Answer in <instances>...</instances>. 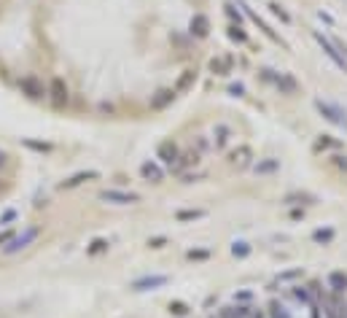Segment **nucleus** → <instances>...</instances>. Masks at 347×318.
Returning <instances> with one entry per match:
<instances>
[{
	"label": "nucleus",
	"mask_w": 347,
	"mask_h": 318,
	"mask_svg": "<svg viewBox=\"0 0 347 318\" xmlns=\"http://www.w3.org/2000/svg\"><path fill=\"white\" fill-rule=\"evenodd\" d=\"M317 305H321V310H323L326 318H344L347 315V302H344V297H339V294L321 292Z\"/></svg>",
	"instance_id": "1"
},
{
	"label": "nucleus",
	"mask_w": 347,
	"mask_h": 318,
	"mask_svg": "<svg viewBox=\"0 0 347 318\" xmlns=\"http://www.w3.org/2000/svg\"><path fill=\"white\" fill-rule=\"evenodd\" d=\"M38 235H41V227H27V229H22L19 235H14L11 240L3 246V254L6 256H11V254H19L22 248H27L30 243H35L38 240Z\"/></svg>",
	"instance_id": "2"
},
{
	"label": "nucleus",
	"mask_w": 347,
	"mask_h": 318,
	"mask_svg": "<svg viewBox=\"0 0 347 318\" xmlns=\"http://www.w3.org/2000/svg\"><path fill=\"white\" fill-rule=\"evenodd\" d=\"M19 89H22V95L30 97V100H46L49 97V87H46L38 76H33V73H27V76L19 78Z\"/></svg>",
	"instance_id": "3"
},
{
	"label": "nucleus",
	"mask_w": 347,
	"mask_h": 318,
	"mask_svg": "<svg viewBox=\"0 0 347 318\" xmlns=\"http://www.w3.org/2000/svg\"><path fill=\"white\" fill-rule=\"evenodd\" d=\"M315 41L321 43V49L326 51V57L331 60V62H334L339 70H344V73H347V57H344V54H342L339 49H336V43H334V41H328L326 35H323V33H317V30H315Z\"/></svg>",
	"instance_id": "4"
},
{
	"label": "nucleus",
	"mask_w": 347,
	"mask_h": 318,
	"mask_svg": "<svg viewBox=\"0 0 347 318\" xmlns=\"http://www.w3.org/2000/svg\"><path fill=\"white\" fill-rule=\"evenodd\" d=\"M49 100H51L54 108H65V105H68L70 89H68V84H65V78L54 76V78L49 81Z\"/></svg>",
	"instance_id": "5"
},
{
	"label": "nucleus",
	"mask_w": 347,
	"mask_h": 318,
	"mask_svg": "<svg viewBox=\"0 0 347 318\" xmlns=\"http://www.w3.org/2000/svg\"><path fill=\"white\" fill-rule=\"evenodd\" d=\"M315 108L321 111L328 121H334V124H339V127L347 129V114H344L339 105H334V102H323V100H315Z\"/></svg>",
	"instance_id": "6"
},
{
	"label": "nucleus",
	"mask_w": 347,
	"mask_h": 318,
	"mask_svg": "<svg viewBox=\"0 0 347 318\" xmlns=\"http://www.w3.org/2000/svg\"><path fill=\"white\" fill-rule=\"evenodd\" d=\"M264 78H267V81H272V84H275V87H277L280 92H285V95H294V92L299 89L296 78H291L288 73H275V70H264Z\"/></svg>",
	"instance_id": "7"
},
{
	"label": "nucleus",
	"mask_w": 347,
	"mask_h": 318,
	"mask_svg": "<svg viewBox=\"0 0 347 318\" xmlns=\"http://www.w3.org/2000/svg\"><path fill=\"white\" fill-rule=\"evenodd\" d=\"M100 200L102 202H110V205H132L137 202L140 197L135 192H119V189H108V192H102L100 194Z\"/></svg>",
	"instance_id": "8"
},
{
	"label": "nucleus",
	"mask_w": 347,
	"mask_h": 318,
	"mask_svg": "<svg viewBox=\"0 0 347 318\" xmlns=\"http://www.w3.org/2000/svg\"><path fill=\"white\" fill-rule=\"evenodd\" d=\"M156 159L162 162L167 170L175 165V159H178V146L172 143V140H164V143H159V148H156Z\"/></svg>",
	"instance_id": "9"
},
{
	"label": "nucleus",
	"mask_w": 347,
	"mask_h": 318,
	"mask_svg": "<svg viewBox=\"0 0 347 318\" xmlns=\"http://www.w3.org/2000/svg\"><path fill=\"white\" fill-rule=\"evenodd\" d=\"M140 175H143L148 183H162V181H164V167L156 165L154 159H151V162H143V165H140Z\"/></svg>",
	"instance_id": "10"
},
{
	"label": "nucleus",
	"mask_w": 347,
	"mask_h": 318,
	"mask_svg": "<svg viewBox=\"0 0 347 318\" xmlns=\"http://www.w3.org/2000/svg\"><path fill=\"white\" fill-rule=\"evenodd\" d=\"M326 286H328V292H331V294H339V297H342V294L347 292V273H342V270L328 273Z\"/></svg>",
	"instance_id": "11"
},
{
	"label": "nucleus",
	"mask_w": 347,
	"mask_h": 318,
	"mask_svg": "<svg viewBox=\"0 0 347 318\" xmlns=\"http://www.w3.org/2000/svg\"><path fill=\"white\" fill-rule=\"evenodd\" d=\"M167 280H170L167 275H148V278H140V280H135L132 288H135V292H148V288H159V286H164Z\"/></svg>",
	"instance_id": "12"
},
{
	"label": "nucleus",
	"mask_w": 347,
	"mask_h": 318,
	"mask_svg": "<svg viewBox=\"0 0 347 318\" xmlns=\"http://www.w3.org/2000/svg\"><path fill=\"white\" fill-rule=\"evenodd\" d=\"M95 178H100V173H97V170L76 173V175H70L68 181H62V183H60V189H76V186H81L83 181H95Z\"/></svg>",
	"instance_id": "13"
},
{
	"label": "nucleus",
	"mask_w": 347,
	"mask_h": 318,
	"mask_svg": "<svg viewBox=\"0 0 347 318\" xmlns=\"http://www.w3.org/2000/svg\"><path fill=\"white\" fill-rule=\"evenodd\" d=\"M232 68H234V60L229 57V54H221V57H215L210 62V70L215 73V76H229Z\"/></svg>",
	"instance_id": "14"
},
{
	"label": "nucleus",
	"mask_w": 347,
	"mask_h": 318,
	"mask_svg": "<svg viewBox=\"0 0 347 318\" xmlns=\"http://www.w3.org/2000/svg\"><path fill=\"white\" fill-rule=\"evenodd\" d=\"M196 162H199V154H196V151H189V154H178V159H175V165L170 167V170L172 173H183L186 170V167H191V165H196Z\"/></svg>",
	"instance_id": "15"
},
{
	"label": "nucleus",
	"mask_w": 347,
	"mask_h": 318,
	"mask_svg": "<svg viewBox=\"0 0 347 318\" xmlns=\"http://www.w3.org/2000/svg\"><path fill=\"white\" fill-rule=\"evenodd\" d=\"M210 30V22H208V16L205 14H196L194 19H191V35H196V38H205Z\"/></svg>",
	"instance_id": "16"
},
{
	"label": "nucleus",
	"mask_w": 347,
	"mask_h": 318,
	"mask_svg": "<svg viewBox=\"0 0 347 318\" xmlns=\"http://www.w3.org/2000/svg\"><path fill=\"white\" fill-rule=\"evenodd\" d=\"M172 97H175V89H162V92H159V95L151 100V108H154V111H162L167 102H172Z\"/></svg>",
	"instance_id": "17"
},
{
	"label": "nucleus",
	"mask_w": 347,
	"mask_h": 318,
	"mask_svg": "<svg viewBox=\"0 0 347 318\" xmlns=\"http://www.w3.org/2000/svg\"><path fill=\"white\" fill-rule=\"evenodd\" d=\"M267 315H269V318H294V315L288 313V307H283L280 302H272L269 310H267Z\"/></svg>",
	"instance_id": "18"
},
{
	"label": "nucleus",
	"mask_w": 347,
	"mask_h": 318,
	"mask_svg": "<svg viewBox=\"0 0 347 318\" xmlns=\"http://www.w3.org/2000/svg\"><path fill=\"white\" fill-rule=\"evenodd\" d=\"M102 251H108V240H95V243L86 248V254L95 256V254H102Z\"/></svg>",
	"instance_id": "19"
},
{
	"label": "nucleus",
	"mask_w": 347,
	"mask_h": 318,
	"mask_svg": "<svg viewBox=\"0 0 347 318\" xmlns=\"http://www.w3.org/2000/svg\"><path fill=\"white\" fill-rule=\"evenodd\" d=\"M232 254L242 259V256L250 254V246H248V243H234V246H232Z\"/></svg>",
	"instance_id": "20"
},
{
	"label": "nucleus",
	"mask_w": 347,
	"mask_h": 318,
	"mask_svg": "<svg viewBox=\"0 0 347 318\" xmlns=\"http://www.w3.org/2000/svg\"><path fill=\"white\" fill-rule=\"evenodd\" d=\"M229 35H232L234 41H240V43H245V41H248V35L240 30V24H232V27H229Z\"/></svg>",
	"instance_id": "21"
},
{
	"label": "nucleus",
	"mask_w": 347,
	"mask_h": 318,
	"mask_svg": "<svg viewBox=\"0 0 347 318\" xmlns=\"http://www.w3.org/2000/svg\"><path fill=\"white\" fill-rule=\"evenodd\" d=\"M191 78H194V70H186V76H183L181 81H178V87H175V95H178V92H181V89H186V87H189V84H191Z\"/></svg>",
	"instance_id": "22"
},
{
	"label": "nucleus",
	"mask_w": 347,
	"mask_h": 318,
	"mask_svg": "<svg viewBox=\"0 0 347 318\" xmlns=\"http://www.w3.org/2000/svg\"><path fill=\"white\" fill-rule=\"evenodd\" d=\"M331 237H334V229H326V232L317 229V232H315V240H317V243H328Z\"/></svg>",
	"instance_id": "23"
},
{
	"label": "nucleus",
	"mask_w": 347,
	"mask_h": 318,
	"mask_svg": "<svg viewBox=\"0 0 347 318\" xmlns=\"http://www.w3.org/2000/svg\"><path fill=\"white\" fill-rule=\"evenodd\" d=\"M269 8H272V14H275V16H280V19H283V22H291V16L283 11V8H280L277 3H269Z\"/></svg>",
	"instance_id": "24"
},
{
	"label": "nucleus",
	"mask_w": 347,
	"mask_h": 318,
	"mask_svg": "<svg viewBox=\"0 0 347 318\" xmlns=\"http://www.w3.org/2000/svg\"><path fill=\"white\" fill-rule=\"evenodd\" d=\"M226 14L232 16V19H237V24L242 22V14L237 11V8H234V3H226Z\"/></svg>",
	"instance_id": "25"
},
{
	"label": "nucleus",
	"mask_w": 347,
	"mask_h": 318,
	"mask_svg": "<svg viewBox=\"0 0 347 318\" xmlns=\"http://www.w3.org/2000/svg\"><path fill=\"white\" fill-rule=\"evenodd\" d=\"M215 132H218V146H223V143H226V138H229V129L226 127H218Z\"/></svg>",
	"instance_id": "26"
},
{
	"label": "nucleus",
	"mask_w": 347,
	"mask_h": 318,
	"mask_svg": "<svg viewBox=\"0 0 347 318\" xmlns=\"http://www.w3.org/2000/svg\"><path fill=\"white\" fill-rule=\"evenodd\" d=\"M196 216H202L199 210H186V213H178V219H196Z\"/></svg>",
	"instance_id": "27"
},
{
	"label": "nucleus",
	"mask_w": 347,
	"mask_h": 318,
	"mask_svg": "<svg viewBox=\"0 0 347 318\" xmlns=\"http://www.w3.org/2000/svg\"><path fill=\"white\" fill-rule=\"evenodd\" d=\"M14 219H16V210H6L3 219H0V224H8V221H14Z\"/></svg>",
	"instance_id": "28"
},
{
	"label": "nucleus",
	"mask_w": 347,
	"mask_h": 318,
	"mask_svg": "<svg viewBox=\"0 0 347 318\" xmlns=\"http://www.w3.org/2000/svg\"><path fill=\"white\" fill-rule=\"evenodd\" d=\"M170 310L178 313V315H183V313H186V305H183V302H175V305H170Z\"/></svg>",
	"instance_id": "29"
},
{
	"label": "nucleus",
	"mask_w": 347,
	"mask_h": 318,
	"mask_svg": "<svg viewBox=\"0 0 347 318\" xmlns=\"http://www.w3.org/2000/svg\"><path fill=\"white\" fill-rule=\"evenodd\" d=\"M148 246H151V248H162V246H164V237H154V240H148Z\"/></svg>",
	"instance_id": "30"
},
{
	"label": "nucleus",
	"mask_w": 347,
	"mask_h": 318,
	"mask_svg": "<svg viewBox=\"0 0 347 318\" xmlns=\"http://www.w3.org/2000/svg\"><path fill=\"white\" fill-rule=\"evenodd\" d=\"M336 167H342V170H347V156H334Z\"/></svg>",
	"instance_id": "31"
},
{
	"label": "nucleus",
	"mask_w": 347,
	"mask_h": 318,
	"mask_svg": "<svg viewBox=\"0 0 347 318\" xmlns=\"http://www.w3.org/2000/svg\"><path fill=\"white\" fill-rule=\"evenodd\" d=\"M229 92H232V95H242L245 87H242V84H234V87H229Z\"/></svg>",
	"instance_id": "32"
},
{
	"label": "nucleus",
	"mask_w": 347,
	"mask_h": 318,
	"mask_svg": "<svg viewBox=\"0 0 347 318\" xmlns=\"http://www.w3.org/2000/svg\"><path fill=\"white\" fill-rule=\"evenodd\" d=\"M11 237H14V232H3V235H0V246H6Z\"/></svg>",
	"instance_id": "33"
},
{
	"label": "nucleus",
	"mask_w": 347,
	"mask_h": 318,
	"mask_svg": "<svg viewBox=\"0 0 347 318\" xmlns=\"http://www.w3.org/2000/svg\"><path fill=\"white\" fill-rule=\"evenodd\" d=\"M253 318H269L267 310H258V307H253Z\"/></svg>",
	"instance_id": "34"
},
{
	"label": "nucleus",
	"mask_w": 347,
	"mask_h": 318,
	"mask_svg": "<svg viewBox=\"0 0 347 318\" xmlns=\"http://www.w3.org/2000/svg\"><path fill=\"white\" fill-rule=\"evenodd\" d=\"M275 167H277V162H267V165H261L258 170H264V173H267V170H275Z\"/></svg>",
	"instance_id": "35"
},
{
	"label": "nucleus",
	"mask_w": 347,
	"mask_h": 318,
	"mask_svg": "<svg viewBox=\"0 0 347 318\" xmlns=\"http://www.w3.org/2000/svg\"><path fill=\"white\" fill-rule=\"evenodd\" d=\"M3 165H6V154H3V151H0V167H3Z\"/></svg>",
	"instance_id": "36"
},
{
	"label": "nucleus",
	"mask_w": 347,
	"mask_h": 318,
	"mask_svg": "<svg viewBox=\"0 0 347 318\" xmlns=\"http://www.w3.org/2000/svg\"><path fill=\"white\" fill-rule=\"evenodd\" d=\"M210 318H215V315H210Z\"/></svg>",
	"instance_id": "37"
}]
</instances>
